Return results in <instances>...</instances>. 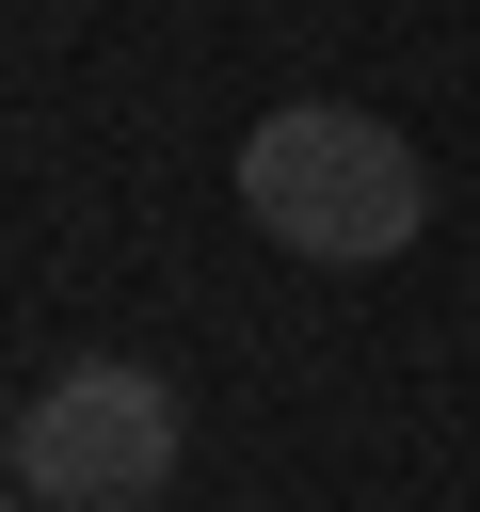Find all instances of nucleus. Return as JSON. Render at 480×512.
I'll return each instance as SVG.
<instances>
[{
	"label": "nucleus",
	"instance_id": "f03ea898",
	"mask_svg": "<svg viewBox=\"0 0 480 512\" xmlns=\"http://www.w3.org/2000/svg\"><path fill=\"white\" fill-rule=\"evenodd\" d=\"M176 384L160 368H64L16 400V496L32 512H144L176 480Z\"/></svg>",
	"mask_w": 480,
	"mask_h": 512
},
{
	"label": "nucleus",
	"instance_id": "20e7f679",
	"mask_svg": "<svg viewBox=\"0 0 480 512\" xmlns=\"http://www.w3.org/2000/svg\"><path fill=\"white\" fill-rule=\"evenodd\" d=\"M0 512H32V496H0Z\"/></svg>",
	"mask_w": 480,
	"mask_h": 512
},
{
	"label": "nucleus",
	"instance_id": "7ed1b4c3",
	"mask_svg": "<svg viewBox=\"0 0 480 512\" xmlns=\"http://www.w3.org/2000/svg\"><path fill=\"white\" fill-rule=\"evenodd\" d=\"M0 464H16V432H0Z\"/></svg>",
	"mask_w": 480,
	"mask_h": 512
},
{
	"label": "nucleus",
	"instance_id": "f257e3e1",
	"mask_svg": "<svg viewBox=\"0 0 480 512\" xmlns=\"http://www.w3.org/2000/svg\"><path fill=\"white\" fill-rule=\"evenodd\" d=\"M240 208H256V240H288L304 272H384V256L432 224V160H416L384 112H352V96H288V112H256V144H240Z\"/></svg>",
	"mask_w": 480,
	"mask_h": 512
}]
</instances>
